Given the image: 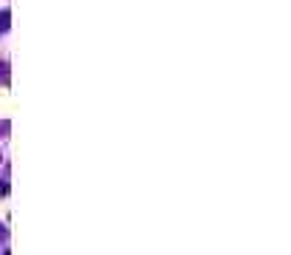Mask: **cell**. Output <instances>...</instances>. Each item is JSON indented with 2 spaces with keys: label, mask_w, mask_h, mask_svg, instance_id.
I'll list each match as a JSON object with an SVG mask.
<instances>
[{
  "label": "cell",
  "mask_w": 291,
  "mask_h": 255,
  "mask_svg": "<svg viewBox=\"0 0 291 255\" xmlns=\"http://www.w3.org/2000/svg\"><path fill=\"white\" fill-rule=\"evenodd\" d=\"M9 20H11V11L3 9V11H0V31H6V28H9Z\"/></svg>",
  "instance_id": "1"
},
{
  "label": "cell",
  "mask_w": 291,
  "mask_h": 255,
  "mask_svg": "<svg viewBox=\"0 0 291 255\" xmlns=\"http://www.w3.org/2000/svg\"><path fill=\"white\" fill-rule=\"evenodd\" d=\"M9 193V185H6V182H0V196H6Z\"/></svg>",
  "instance_id": "2"
},
{
  "label": "cell",
  "mask_w": 291,
  "mask_h": 255,
  "mask_svg": "<svg viewBox=\"0 0 291 255\" xmlns=\"http://www.w3.org/2000/svg\"><path fill=\"white\" fill-rule=\"evenodd\" d=\"M0 255H11V253H9V250H3V253H0Z\"/></svg>",
  "instance_id": "3"
}]
</instances>
